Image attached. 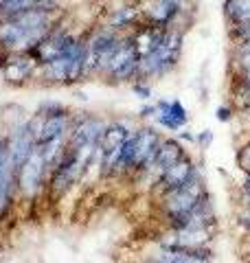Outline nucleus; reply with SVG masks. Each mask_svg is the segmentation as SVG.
Returning a JSON list of instances; mask_svg holds the SVG:
<instances>
[{
  "mask_svg": "<svg viewBox=\"0 0 250 263\" xmlns=\"http://www.w3.org/2000/svg\"><path fill=\"white\" fill-rule=\"evenodd\" d=\"M215 248L206 246V248H165V246H156L149 250L140 263H213Z\"/></svg>",
  "mask_w": 250,
  "mask_h": 263,
  "instance_id": "nucleus-11",
  "label": "nucleus"
},
{
  "mask_svg": "<svg viewBox=\"0 0 250 263\" xmlns=\"http://www.w3.org/2000/svg\"><path fill=\"white\" fill-rule=\"evenodd\" d=\"M160 219H163V228H169V230H200V228L220 230L218 211H215V202L211 193L195 209L182 213V215H171V217H160Z\"/></svg>",
  "mask_w": 250,
  "mask_h": 263,
  "instance_id": "nucleus-8",
  "label": "nucleus"
},
{
  "mask_svg": "<svg viewBox=\"0 0 250 263\" xmlns=\"http://www.w3.org/2000/svg\"><path fill=\"white\" fill-rule=\"evenodd\" d=\"M138 62H140V55L134 46V40H132L130 33H125L121 46L112 55V60L108 64L101 79H105L110 86L132 84L138 77Z\"/></svg>",
  "mask_w": 250,
  "mask_h": 263,
  "instance_id": "nucleus-6",
  "label": "nucleus"
},
{
  "mask_svg": "<svg viewBox=\"0 0 250 263\" xmlns=\"http://www.w3.org/2000/svg\"><path fill=\"white\" fill-rule=\"evenodd\" d=\"M182 51H185V29H178V27L165 29L163 42L158 44L152 53L140 57L136 79L156 81V79L169 77L180 66Z\"/></svg>",
  "mask_w": 250,
  "mask_h": 263,
  "instance_id": "nucleus-2",
  "label": "nucleus"
},
{
  "mask_svg": "<svg viewBox=\"0 0 250 263\" xmlns=\"http://www.w3.org/2000/svg\"><path fill=\"white\" fill-rule=\"evenodd\" d=\"M195 136H198V143H195V145L200 147V149H208V147L213 145V138H215V136H213V129H208V127L202 129V132H198Z\"/></svg>",
  "mask_w": 250,
  "mask_h": 263,
  "instance_id": "nucleus-28",
  "label": "nucleus"
},
{
  "mask_svg": "<svg viewBox=\"0 0 250 263\" xmlns=\"http://www.w3.org/2000/svg\"><path fill=\"white\" fill-rule=\"evenodd\" d=\"M156 127H160L165 132H171V134H178L180 129H185L191 123V114L185 108V103L180 99H156Z\"/></svg>",
  "mask_w": 250,
  "mask_h": 263,
  "instance_id": "nucleus-17",
  "label": "nucleus"
},
{
  "mask_svg": "<svg viewBox=\"0 0 250 263\" xmlns=\"http://www.w3.org/2000/svg\"><path fill=\"white\" fill-rule=\"evenodd\" d=\"M198 176H202V167L198 164V160L193 158V156L187 154V156H182L173 167H169L165 174H160V178L152 184L149 191H152V195L158 200V197H163L165 193H169V191H173V189L191 182V180L198 178Z\"/></svg>",
  "mask_w": 250,
  "mask_h": 263,
  "instance_id": "nucleus-10",
  "label": "nucleus"
},
{
  "mask_svg": "<svg viewBox=\"0 0 250 263\" xmlns=\"http://www.w3.org/2000/svg\"><path fill=\"white\" fill-rule=\"evenodd\" d=\"M46 182H48V164L44 162L42 154L35 147L18 174V197L27 202L38 200L46 191Z\"/></svg>",
  "mask_w": 250,
  "mask_h": 263,
  "instance_id": "nucleus-9",
  "label": "nucleus"
},
{
  "mask_svg": "<svg viewBox=\"0 0 250 263\" xmlns=\"http://www.w3.org/2000/svg\"><path fill=\"white\" fill-rule=\"evenodd\" d=\"M134 129L136 123L128 117L108 121L101 141H99V178L101 180L116 178V160H119L121 147Z\"/></svg>",
  "mask_w": 250,
  "mask_h": 263,
  "instance_id": "nucleus-3",
  "label": "nucleus"
},
{
  "mask_svg": "<svg viewBox=\"0 0 250 263\" xmlns=\"http://www.w3.org/2000/svg\"><path fill=\"white\" fill-rule=\"evenodd\" d=\"M176 138H178L180 143H191V145H195V143H198V136H195L191 129H187V127H185V129H180Z\"/></svg>",
  "mask_w": 250,
  "mask_h": 263,
  "instance_id": "nucleus-29",
  "label": "nucleus"
},
{
  "mask_svg": "<svg viewBox=\"0 0 250 263\" xmlns=\"http://www.w3.org/2000/svg\"><path fill=\"white\" fill-rule=\"evenodd\" d=\"M235 191H250V174L239 180V184L235 186Z\"/></svg>",
  "mask_w": 250,
  "mask_h": 263,
  "instance_id": "nucleus-31",
  "label": "nucleus"
},
{
  "mask_svg": "<svg viewBox=\"0 0 250 263\" xmlns=\"http://www.w3.org/2000/svg\"><path fill=\"white\" fill-rule=\"evenodd\" d=\"M125 33H119L105 24H97V27L86 31V44H88V79L103 77V72L110 64L116 48L121 46Z\"/></svg>",
  "mask_w": 250,
  "mask_h": 263,
  "instance_id": "nucleus-4",
  "label": "nucleus"
},
{
  "mask_svg": "<svg viewBox=\"0 0 250 263\" xmlns=\"http://www.w3.org/2000/svg\"><path fill=\"white\" fill-rule=\"evenodd\" d=\"M156 114H158L156 101H147V103H143V105L138 108L136 119H138V121H154V119H156Z\"/></svg>",
  "mask_w": 250,
  "mask_h": 263,
  "instance_id": "nucleus-26",
  "label": "nucleus"
},
{
  "mask_svg": "<svg viewBox=\"0 0 250 263\" xmlns=\"http://www.w3.org/2000/svg\"><path fill=\"white\" fill-rule=\"evenodd\" d=\"M237 117V112H235V108H233L230 103H226V105H220L218 110H215V119H218L220 123H230L233 119Z\"/></svg>",
  "mask_w": 250,
  "mask_h": 263,
  "instance_id": "nucleus-27",
  "label": "nucleus"
},
{
  "mask_svg": "<svg viewBox=\"0 0 250 263\" xmlns=\"http://www.w3.org/2000/svg\"><path fill=\"white\" fill-rule=\"evenodd\" d=\"M218 230H169L160 228V233L154 237L156 246H165V248H206V246L215 243Z\"/></svg>",
  "mask_w": 250,
  "mask_h": 263,
  "instance_id": "nucleus-12",
  "label": "nucleus"
},
{
  "mask_svg": "<svg viewBox=\"0 0 250 263\" xmlns=\"http://www.w3.org/2000/svg\"><path fill=\"white\" fill-rule=\"evenodd\" d=\"M208 195V186H206V180L204 174L193 178L191 182L182 184L173 191L165 193L163 197H158V213L160 217H171V215H182L191 209H195L200 202Z\"/></svg>",
  "mask_w": 250,
  "mask_h": 263,
  "instance_id": "nucleus-5",
  "label": "nucleus"
},
{
  "mask_svg": "<svg viewBox=\"0 0 250 263\" xmlns=\"http://www.w3.org/2000/svg\"><path fill=\"white\" fill-rule=\"evenodd\" d=\"M38 64L33 62L29 53H9L7 62L0 66V77L7 86L11 88H24L31 81H35Z\"/></svg>",
  "mask_w": 250,
  "mask_h": 263,
  "instance_id": "nucleus-14",
  "label": "nucleus"
},
{
  "mask_svg": "<svg viewBox=\"0 0 250 263\" xmlns=\"http://www.w3.org/2000/svg\"><path fill=\"white\" fill-rule=\"evenodd\" d=\"M15 200H18V176L11 167L9 149H5L0 158V221L11 213Z\"/></svg>",
  "mask_w": 250,
  "mask_h": 263,
  "instance_id": "nucleus-18",
  "label": "nucleus"
},
{
  "mask_svg": "<svg viewBox=\"0 0 250 263\" xmlns=\"http://www.w3.org/2000/svg\"><path fill=\"white\" fill-rule=\"evenodd\" d=\"M64 18V11H27L0 18V51L29 53L42 37Z\"/></svg>",
  "mask_w": 250,
  "mask_h": 263,
  "instance_id": "nucleus-1",
  "label": "nucleus"
},
{
  "mask_svg": "<svg viewBox=\"0 0 250 263\" xmlns=\"http://www.w3.org/2000/svg\"><path fill=\"white\" fill-rule=\"evenodd\" d=\"M250 252V230L248 233H241V254Z\"/></svg>",
  "mask_w": 250,
  "mask_h": 263,
  "instance_id": "nucleus-30",
  "label": "nucleus"
},
{
  "mask_svg": "<svg viewBox=\"0 0 250 263\" xmlns=\"http://www.w3.org/2000/svg\"><path fill=\"white\" fill-rule=\"evenodd\" d=\"M143 22V3L138 0H119V5L105 11L103 24L119 33H132Z\"/></svg>",
  "mask_w": 250,
  "mask_h": 263,
  "instance_id": "nucleus-16",
  "label": "nucleus"
},
{
  "mask_svg": "<svg viewBox=\"0 0 250 263\" xmlns=\"http://www.w3.org/2000/svg\"><path fill=\"white\" fill-rule=\"evenodd\" d=\"M35 112H40L42 117H60V114H68V112H73V110H70L66 103L57 101V99H46V101H42V103L38 105Z\"/></svg>",
  "mask_w": 250,
  "mask_h": 263,
  "instance_id": "nucleus-22",
  "label": "nucleus"
},
{
  "mask_svg": "<svg viewBox=\"0 0 250 263\" xmlns=\"http://www.w3.org/2000/svg\"><path fill=\"white\" fill-rule=\"evenodd\" d=\"M187 147L182 145L176 136H163V141L160 145H158V152H156V158H154V164L149 167V171L143 176V178H138L136 182H147V186L152 189V184L156 182L158 178H160V174H165L169 167H173L182 156H187Z\"/></svg>",
  "mask_w": 250,
  "mask_h": 263,
  "instance_id": "nucleus-13",
  "label": "nucleus"
},
{
  "mask_svg": "<svg viewBox=\"0 0 250 263\" xmlns=\"http://www.w3.org/2000/svg\"><path fill=\"white\" fill-rule=\"evenodd\" d=\"M5 136H7V149H9L11 167L15 171V176H18L20 169L24 167V162L29 160V156L35 149V138H33L31 129H29V119L20 123V125L7 129Z\"/></svg>",
  "mask_w": 250,
  "mask_h": 263,
  "instance_id": "nucleus-15",
  "label": "nucleus"
},
{
  "mask_svg": "<svg viewBox=\"0 0 250 263\" xmlns=\"http://www.w3.org/2000/svg\"><path fill=\"white\" fill-rule=\"evenodd\" d=\"M235 167L244 176L250 174V136L235 149Z\"/></svg>",
  "mask_w": 250,
  "mask_h": 263,
  "instance_id": "nucleus-23",
  "label": "nucleus"
},
{
  "mask_svg": "<svg viewBox=\"0 0 250 263\" xmlns=\"http://www.w3.org/2000/svg\"><path fill=\"white\" fill-rule=\"evenodd\" d=\"M105 125H108V121L95 112L73 110L68 147H75V149H81V152H97Z\"/></svg>",
  "mask_w": 250,
  "mask_h": 263,
  "instance_id": "nucleus-7",
  "label": "nucleus"
},
{
  "mask_svg": "<svg viewBox=\"0 0 250 263\" xmlns=\"http://www.w3.org/2000/svg\"><path fill=\"white\" fill-rule=\"evenodd\" d=\"M132 92H134V97H138L143 103L147 101H154V88H152V81H143V79H136L130 84Z\"/></svg>",
  "mask_w": 250,
  "mask_h": 263,
  "instance_id": "nucleus-24",
  "label": "nucleus"
},
{
  "mask_svg": "<svg viewBox=\"0 0 250 263\" xmlns=\"http://www.w3.org/2000/svg\"><path fill=\"white\" fill-rule=\"evenodd\" d=\"M60 0H0V18H11L27 11H57Z\"/></svg>",
  "mask_w": 250,
  "mask_h": 263,
  "instance_id": "nucleus-19",
  "label": "nucleus"
},
{
  "mask_svg": "<svg viewBox=\"0 0 250 263\" xmlns=\"http://www.w3.org/2000/svg\"><path fill=\"white\" fill-rule=\"evenodd\" d=\"M0 112H3V114H0V119H3L0 127H3L5 132L15 127V125H20V123H24L31 117V114H27V110H24L22 105H18V103H7Z\"/></svg>",
  "mask_w": 250,
  "mask_h": 263,
  "instance_id": "nucleus-21",
  "label": "nucleus"
},
{
  "mask_svg": "<svg viewBox=\"0 0 250 263\" xmlns=\"http://www.w3.org/2000/svg\"><path fill=\"white\" fill-rule=\"evenodd\" d=\"M233 224H235V228L239 233H248L250 230V206H235Z\"/></svg>",
  "mask_w": 250,
  "mask_h": 263,
  "instance_id": "nucleus-25",
  "label": "nucleus"
},
{
  "mask_svg": "<svg viewBox=\"0 0 250 263\" xmlns=\"http://www.w3.org/2000/svg\"><path fill=\"white\" fill-rule=\"evenodd\" d=\"M222 15L228 27L250 24V0H224Z\"/></svg>",
  "mask_w": 250,
  "mask_h": 263,
  "instance_id": "nucleus-20",
  "label": "nucleus"
}]
</instances>
